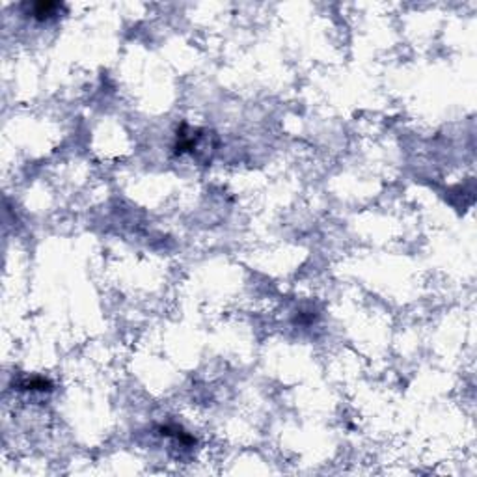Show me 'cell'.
Returning a JSON list of instances; mask_svg holds the SVG:
<instances>
[{
	"instance_id": "obj_1",
	"label": "cell",
	"mask_w": 477,
	"mask_h": 477,
	"mask_svg": "<svg viewBox=\"0 0 477 477\" xmlns=\"http://www.w3.org/2000/svg\"><path fill=\"white\" fill-rule=\"evenodd\" d=\"M56 8H60L58 4H53V2H39V4H34V15L39 17V19H45V17H51L53 11Z\"/></svg>"
}]
</instances>
